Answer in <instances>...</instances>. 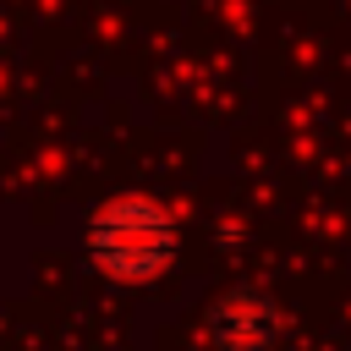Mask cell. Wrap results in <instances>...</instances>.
<instances>
[{"label": "cell", "mask_w": 351, "mask_h": 351, "mask_svg": "<svg viewBox=\"0 0 351 351\" xmlns=\"http://www.w3.org/2000/svg\"><path fill=\"white\" fill-rule=\"evenodd\" d=\"M88 258L115 280H148L176 258V219L148 197H121L93 214Z\"/></svg>", "instance_id": "obj_1"}, {"label": "cell", "mask_w": 351, "mask_h": 351, "mask_svg": "<svg viewBox=\"0 0 351 351\" xmlns=\"http://www.w3.org/2000/svg\"><path fill=\"white\" fill-rule=\"evenodd\" d=\"M274 307L263 302V296H225L219 307H214V335L225 340V346H263V340H274Z\"/></svg>", "instance_id": "obj_2"}]
</instances>
